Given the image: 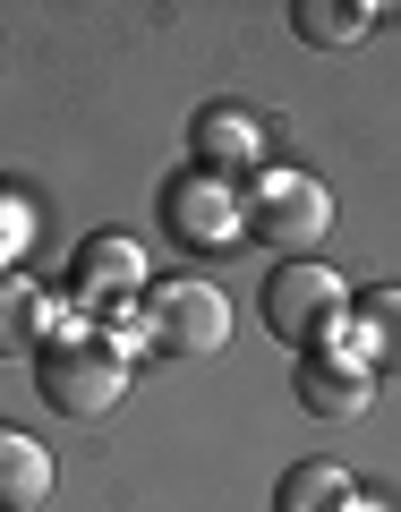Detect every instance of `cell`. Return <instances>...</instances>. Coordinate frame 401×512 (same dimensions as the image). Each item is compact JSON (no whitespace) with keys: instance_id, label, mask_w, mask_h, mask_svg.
<instances>
[{"instance_id":"cell-1","label":"cell","mask_w":401,"mask_h":512,"mask_svg":"<svg viewBox=\"0 0 401 512\" xmlns=\"http://www.w3.org/2000/svg\"><path fill=\"white\" fill-rule=\"evenodd\" d=\"M35 393H43V410H60V419H111L120 393H128V342L120 333H94L86 316L60 325L52 342L35 350Z\"/></svg>"},{"instance_id":"cell-2","label":"cell","mask_w":401,"mask_h":512,"mask_svg":"<svg viewBox=\"0 0 401 512\" xmlns=\"http://www.w3.org/2000/svg\"><path fill=\"white\" fill-rule=\"evenodd\" d=\"M325 231H333V188L316 171H291V163L248 171V188H239V239H256V248H274L291 265V256H316Z\"/></svg>"},{"instance_id":"cell-3","label":"cell","mask_w":401,"mask_h":512,"mask_svg":"<svg viewBox=\"0 0 401 512\" xmlns=\"http://www.w3.org/2000/svg\"><path fill=\"white\" fill-rule=\"evenodd\" d=\"M265 325H274V342H291L299 359H308V350H333L350 333V282L333 274V265H316V256H291V265L265 274Z\"/></svg>"},{"instance_id":"cell-4","label":"cell","mask_w":401,"mask_h":512,"mask_svg":"<svg viewBox=\"0 0 401 512\" xmlns=\"http://www.w3.org/2000/svg\"><path fill=\"white\" fill-rule=\"evenodd\" d=\"M137 325L163 359H222L231 342V299L197 274H171V282H146L137 291Z\"/></svg>"},{"instance_id":"cell-5","label":"cell","mask_w":401,"mask_h":512,"mask_svg":"<svg viewBox=\"0 0 401 512\" xmlns=\"http://www.w3.org/2000/svg\"><path fill=\"white\" fill-rule=\"evenodd\" d=\"M154 214H163V231L180 239L188 256H222V248H239V188L205 180V171H171L163 197H154Z\"/></svg>"},{"instance_id":"cell-6","label":"cell","mask_w":401,"mask_h":512,"mask_svg":"<svg viewBox=\"0 0 401 512\" xmlns=\"http://www.w3.org/2000/svg\"><path fill=\"white\" fill-rule=\"evenodd\" d=\"M265 146H274V137H265V120H256L248 103H205L197 120H188V154H197V163L188 171H205V180H248V171H265Z\"/></svg>"},{"instance_id":"cell-7","label":"cell","mask_w":401,"mask_h":512,"mask_svg":"<svg viewBox=\"0 0 401 512\" xmlns=\"http://www.w3.org/2000/svg\"><path fill=\"white\" fill-rule=\"evenodd\" d=\"M137 291H146V256L128 248L120 231L86 239V248L69 256V299H77V316H103V308H120V299H137Z\"/></svg>"},{"instance_id":"cell-8","label":"cell","mask_w":401,"mask_h":512,"mask_svg":"<svg viewBox=\"0 0 401 512\" xmlns=\"http://www.w3.org/2000/svg\"><path fill=\"white\" fill-rule=\"evenodd\" d=\"M291 393H299L308 419H359L367 393H376V376H367L350 350H308V359L291 367Z\"/></svg>"},{"instance_id":"cell-9","label":"cell","mask_w":401,"mask_h":512,"mask_svg":"<svg viewBox=\"0 0 401 512\" xmlns=\"http://www.w3.org/2000/svg\"><path fill=\"white\" fill-rule=\"evenodd\" d=\"M52 333H60V299L43 291L26 265H9V274H0V359H35Z\"/></svg>"},{"instance_id":"cell-10","label":"cell","mask_w":401,"mask_h":512,"mask_svg":"<svg viewBox=\"0 0 401 512\" xmlns=\"http://www.w3.org/2000/svg\"><path fill=\"white\" fill-rule=\"evenodd\" d=\"M274 512H367V495L342 461H291L274 487Z\"/></svg>"},{"instance_id":"cell-11","label":"cell","mask_w":401,"mask_h":512,"mask_svg":"<svg viewBox=\"0 0 401 512\" xmlns=\"http://www.w3.org/2000/svg\"><path fill=\"white\" fill-rule=\"evenodd\" d=\"M43 495H52V453L18 427H0V512H26Z\"/></svg>"},{"instance_id":"cell-12","label":"cell","mask_w":401,"mask_h":512,"mask_svg":"<svg viewBox=\"0 0 401 512\" xmlns=\"http://www.w3.org/2000/svg\"><path fill=\"white\" fill-rule=\"evenodd\" d=\"M384 9H342V0H291V35L316 43V52H350V43L376 26Z\"/></svg>"},{"instance_id":"cell-13","label":"cell","mask_w":401,"mask_h":512,"mask_svg":"<svg viewBox=\"0 0 401 512\" xmlns=\"http://www.w3.org/2000/svg\"><path fill=\"white\" fill-rule=\"evenodd\" d=\"M26 248H35V205L0 188V274H9V265H18Z\"/></svg>"}]
</instances>
